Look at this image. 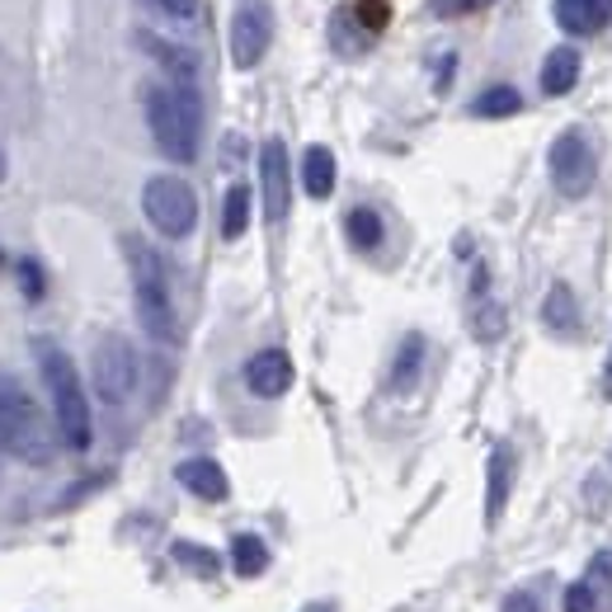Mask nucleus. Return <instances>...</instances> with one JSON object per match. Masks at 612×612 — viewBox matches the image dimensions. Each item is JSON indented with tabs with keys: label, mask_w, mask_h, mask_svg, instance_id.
<instances>
[{
	"label": "nucleus",
	"mask_w": 612,
	"mask_h": 612,
	"mask_svg": "<svg viewBox=\"0 0 612 612\" xmlns=\"http://www.w3.org/2000/svg\"><path fill=\"white\" fill-rule=\"evenodd\" d=\"M180 485L188 495H198V499H227V490H231V481H227V471L217 466L212 458H188V462H180Z\"/></svg>",
	"instance_id": "12"
},
{
	"label": "nucleus",
	"mask_w": 612,
	"mask_h": 612,
	"mask_svg": "<svg viewBox=\"0 0 612 612\" xmlns=\"http://www.w3.org/2000/svg\"><path fill=\"white\" fill-rule=\"evenodd\" d=\"M354 10H358V20H363L368 28H382V24H386V14H391V10H386V0H358Z\"/></svg>",
	"instance_id": "28"
},
{
	"label": "nucleus",
	"mask_w": 612,
	"mask_h": 612,
	"mask_svg": "<svg viewBox=\"0 0 612 612\" xmlns=\"http://www.w3.org/2000/svg\"><path fill=\"white\" fill-rule=\"evenodd\" d=\"M585 585L599 593H612V546H603V552H593V561H589V570H585Z\"/></svg>",
	"instance_id": "23"
},
{
	"label": "nucleus",
	"mask_w": 612,
	"mask_h": 612,
	"mask_svg": "<svg viewBox=\"0 0 612 612\" xmlns=\"http://www.w3.org/2000/svg\"><path fill=\"white\" fill-rule=\"evenodd\" d=\"M147 123L151 137L170 161L188 165L198 155V137H203V100L194 85H155L147 90Z\"/></svg>",
	"instance_id": "1"
},
{
	"label": "nucleus",
	"mask_w": 612,
	"mask_h": 612,
	"mask_svg": "<svg viewBox=\"0 0 612 612\" xmlns=\"http://www.w3.org/2000/svg\"><path fill=\"white\" fill-rule=\"evenodd\" d=\"M245 227H250V188L231 184L227 188V208H222V235L227 241H241Z\"/></svg>",
	"instance_id": "19"
},
{
	"label": "nucleus",
	"mask_w": 612,
	"mask_h": 612,
	"mask_svg": "<svg viewBox=\"0 0 612 612\" xmlns=\"http://www.w3.org/2000/svg\"><path fill=\"white\" fill-rule=\"evenodd\" d=\"M509 481H513V458H509V448H495L490 452V485H485V523H490V528L505 518Z\"/></svg>",
	"instance_id": "14"
},
{
	"label": "nucleus",
	"mask_w": 612,
	"mask_h": 612,
	"mask_svg": "<svg viewBox=\"0 0 612 612\" xmlns=\"http://www.w3.org/2000/svg\"><path fill=\"white\" fill-rule=\"evenodd\" d=\"M490 0H434V14L438 20H462V14H476V10H485Z\"/></svg>",
	"instance_id": "26"
},
{
	"label": "nucleus",
	"mask_w": 612,
	"mask_h": 612,
	"mask_svg": "<svg viewBox=\"0 0 612 612\" xmlns=\"http://www.w3.org/2000/svg\"><path fill=\"white\" fill-rule=\"evenodd\" d=\"M419 358H424V339L419 335H405L401 354H396V368H391V386H396V391L411 386L415 372H419Z\"/></svg>",
	"instance_id": "22"
},
{
	"label": "nucleus",
	"mask_w": 612,
	"mask_h": 612,
	"mask_svg": "<svg viewBox=\"0 0 612 612\" xmlns=\"http://www.w3.org/2000/svg\"><path fill=\"white\" fill-rule=\"evenodd\" d=\"M231 570L241 579H255L269 570V546H264V538H255V532H241V538L231 542Z\"/></svg>",
	"instance_id": "16"
},
{
	"label": "nucleus",
	"mask_w": 612,
	"mask_h": 612,
	"mask_svg": "<svg viewBox=\"0 0 612 612\" xmlns=\"http://www.w3.org/2000/svg\"><path fill=\"white\" fill-rule=\"evenodd\" d=\"M137 349L123 335H100L94 339V358H90V377L104 405H123L137 391Z\"/></svg>",
	"instance_id": "6"
},
{
	"label": "nucleus",
	"mask_w": 612,
	"mask_h": 612,
	"mask_svg": "<svg viewBox=\"0 0 612 612\" xmlns=\"http://www.w3.org/2000/svg\"><path fill=\"white\" fill-rule=\"evenodd\" d=\"M141 212H147V222L161 235L180 241V235H188L198 222V198L180 175H155L141 188Z\"/></svg>",
	"instance_id": "5"
},
{
	"label": "nucleus",
	"mask_w": 612,
	"mask_h": 612,
	"mask_svg": "<svg viewBox=\"0 0 612 612\" xmlns=\"http://www.w3.org/2000/svg\"><path fill=\"white\" fill-rule=\"evenodd\" d=\"M612 20V0H556V24L565 34H599Z\"/></svg>",
	"instance_id": "11"
},
{
	"label": "nucleus",
	"mask_w": 612,
	"mask_h": 612,
	"mask_svg": "<svg viewBox=\"0 0 612 612\" xmlns=\"http://www.w3.org/2000/svg\"><path fill=\"white\" fill-rule=\"evenodd\" d=\"M175 556L188 565V570L198 575H217V556L208 552V546H194V542H175Z\"/></svg>",
	"instance_id": "24"
},
{
	"label": "nucleus",
	"mask_w": 612,
	"mask_h": 612,
	"mask_svg": "<svg viewBox=\"0 0 612 612\" xmlns=\"http://www.w3.org/2000/svg\"><path fill=\"white\" fill-rule=\"evenodd\" d=\"M546 165H552V184L561 188L565 198H585L593 188V151L579 128H565L556 141H552V155H546Z\"/></svg>",
	"instance_id": "7"
},
{
	"label": "nucleus",
	"mask_w": 612,
	"mask_h": 612,
	"mask_svg": "<svg viewBox=\"0 0 612 612\" xmlns=\"http://www.w3.org/2000/svg\"><path fill=\"white\" fill-rule=\"evenodd\" d=\"M20 278H24V292L38 302V297H43V269H38L34 259H24V264H20Z\"/></svg>",
	"instance_id": "30"
},
{
	"label": "nucleus",
	"mask_w": 612,
	"mask_h": 612,
	"mask_svg": "<svg viewBox=\"0 0 612 612\" xmlns=\"http://www.w3.org/2000/svg\"><path fill=\"white\" fill-rule=\"evenodd\" d=\"M245 382H250V391H255V396H264V401L282 396V391L292 386V358L282 354V349H259V354L245 363Z\"/></svg>",
	"instance_id": "10"
},
{
	"label": "nucleus",
	"mask_w": 612,
	"mask_h": 612,
	"mask_svg": "<svg viewBox=\"0 0 612 612\" xmlns=\"http://www.w3.org/2000/svg\"><path fill=\"white\" fill-rule=\"evenodd\" d=\"M0 452L34 466L53 458V429H47L38 401L14 377H0Z\"/></svg>",
	"instance_id": "3"
},
{
	"label": "nucleus",
	"mask_w": 612,
	"mask_h": 612,
	"mask_svg": "<svg viewBox=\"0 0 612 612\" xmlns=\"http://www.w3.org/2000/svg\"><path fill=\"white\" fill-rule=\"evenodd\" d=\"M38 363H43V382H47V396H53V419H57V434L67 438L71 452H85L90 438H94V424H90V401H85V386H81V372L61 349H38Z\"/></svg>",
	"instance_id": "2"
},
{
	"label": "nucleus",
	"mask_w": 612,
	"mask_h": 612,
	"mask_svg": "<svg viewBox=\"0 0 612 612\" xmlns=\"http://www.w3.org/2000/svg\"><path fill=\"white\" fill-rule=\"evenodd\" d=\"M344 231H349V241L358 250H377V245H382V217H377L372 208H354L349 217H344Z\"/></svg>",
	"instance_id": "20"
},
{
	"label": "nucleus",
	"mask_w": 612,
	"mask_h": 612,
	"mask_svg": "<svg viewBox=\"0 0 612 612\" xmlns=\"http://www.w3.org/2000/svg\"><path fill=\"white\" fill-rule=\"evenodd\" d=\"M259 188H264V217L282 222L292 203V180H288V147L282 137H269L259 147Z\"/></svg>",
	"instance_id": "9"
},
{
	"label": "nucleus",
	"mask_w": 612,
	"mask_h": 612,
	"mask_svg": "<svg viewBox=\"0 0 612 612\" xmlns=\"http://www.w3.org/2000/svg\"><path fill=\"white\" fill-rule=\"evenodd\" d=\"M575 81H579V53H575L570 43L552 47V53H546V61H542V90L556 100V94H570Z\"/></svg>",
	"instance_id": "13"
},
{
	"label": "nucleus",
	"mask_w": 612,
	"mask_h": 612,
	"mask_svg": "<svg viewBox=\"0 0 612 612\" xmlns=\"http://www.w3.org/2000/svg\"><path fill=\"white\" fill-rule=\"evenodd\" d=\"M269 43H274V14H269V5L235 10V24H231V61H235V67H241V71L259 67V57L269 53Z\"/></svg>",
	"instance_id": "8"
},
{
	"label": "nucleus",
	"mask_w": 612,
	"mask_h": 612,
	"mask_svg": "<svg viewBox=\"0 0 612 612\" xmlns=\"http://www.w3.org/2000/svg\"><path fill=\"white\" fill-rule=\"evenodd\" d=\"M499 612H542V608H538V599H532V593H528V589H513V593H509V599H505V603H499Z\"/></svg>",
	"instance_id": "31"
},
{
	"label": "nucleus",
	"mask_w": 612,
	"mask_h": 612,
	"mask_svg": "<svg viewBox=\"0 0 612 612\" xmlns=\"http://www.w3.org/2000/svg\"><path fill=\"white\" fill-rule=\"evenodd\" d=\"M603 396L612 401V349H608V363H603Z\"/></svg>",
	"instance_id": "32"
},
{
	"label": "nucleus",
	"mask_w": 612,
	"mask_h": 612,
	"mask_svg": "<svg viewBox=\"0 0 612 612\" xmlns=\"http://www.w3.org/2000/svg\"><path fill=\"white\" fill-rule=\"evenodd\" d=\"M302 184L311 198H330L335 194V151L330 147H307L302 155Z\"/></svg>",
	"instance_id": "15"
},
{
	"label": "nucleus",
	"mask_w": 612,
	"mask_h": 612,
	"mask_svg": "<svg viewBox=\"0 0 612 612\" xmlns=\"http://www.w3.org/2000/svg\"><path fill=\"white\" fill-rule=\"evenodd\" d=\"M123 255H128L137 316H141V325H147V335L151 339H175V307H170V282H165L161 255H155L141 235H123Z\"/></svg>",
	"instance_id": "4"
},
{
	"label": "nucleus",
	"mask_w": 612,
	"mask_h": 612,
	"mask_svg": "<svg viewBox=\"0 0 612 612\" xmlns=\"http://www.w3.org/2000/svg\"><path fill=\"white\" fill-rule=\"evenodd\" d=\"M307 612H335V608H325V603H316V608H307Z\"/></svg>",
	"instance_id": "33"
},
{
	"label": "nucleus",
	"mask_w": 612,
	"mask_h": 612,
	"mask_svg": "<svg viewBox=\"0 0 612 612\" xmlns=\"http://www.w3.org/2000/svg\"><path fill=\"white\" fill-rule=\"evenodd\" d=\"M593 608H599V593H593L585 579L565 589V612H593Z\"/></svg>",
	"instance_id": "27"
},
{
	"label": "nucleus",
	"mask_w": 612,
	"mask_h": 612,
	"mask_svg": "<svg viewBox=\"0 0 612 612\" xmlns=\"http://www.w3.org/2000/svg\"><path fill=\"white\" fill-rule=\"evenodd\" d=\"M0 180H5V151H0Z\"/></svg>",
	"instance_id": "34"
},
{
	"label": "nucleus",
	"mask_w": 612,
	"mask_h": 612,
	"mask_svg": "<svg viewBox=\"0 0 612 612\" xmlns=\"http://www.w3.org/2000/svg\"><path fill=\"white\" fill-rule=\"evenodd\" d=\"M155 5H161L165 14H170V20H198V0H155Z\"/></svg>",
	"instance_id": "29"
},
{
	"label": "nucleus",
	"mask_w": 612,
	"mask_h": 612,
	"mask_svg": "<svg viewBox=\"0 0 612 612\" xmlns=\"http://www.w3.org/2000/svg\"><path fill=\"white\" fill-rule=\"evenodd\" d=\"M141 43L151 47L161 67H170V71L180 76V85H194V57H188L184 47H175V43H161V38H147V34H141Z\"/></svg>",
	"instance_id": "21"
},
{
	"label": "nucleus",
	"mask_w": 612,
	"mask_h": 612,
	"mask_svg": "<svg viewBox=\"0 0 612 612\" xmlns=\"http://www.w3.org/2000/svg\"><path fill=\"white\" fill-rule=\"evenodd\" d=\"M499 330H505V307H481V316L471 321V335L476 339H499Z\"/></svg>",
	"instance_id": "25"
},
{
	"label": "nucleus",
	"mask_w": 612,
	"mask_h": 612,
	"mask_svg": "<svg viewBox=\"0 0 612 612\" xmlns=\"http://www.w3.org/2000/svg\"><path fill=\"white\" fill-rule=\"evenodd\" d=\"M542 321H546V330H556V335H570L579 325L575 292L565 288V282H552V292H546V302H542Z\"/></svg>",
	"instance_id": "17"
},
{
	"label": "nucleus",
	"mask_w": 612,
	"mask_h": 612,
	"mask_svg": "<svg viewBox=\"0 0 612 612\" xmlns=\"http://www.w3.org/2000/svg\"><path fill=\"white\" fill-rule=\"evenodd\" d=\"M523 108V100H518L513 85H490L485 94H476V104H471V114L476 118H509Z\"/></svg>",
	"instance_id": "18"
}]
</instances>
